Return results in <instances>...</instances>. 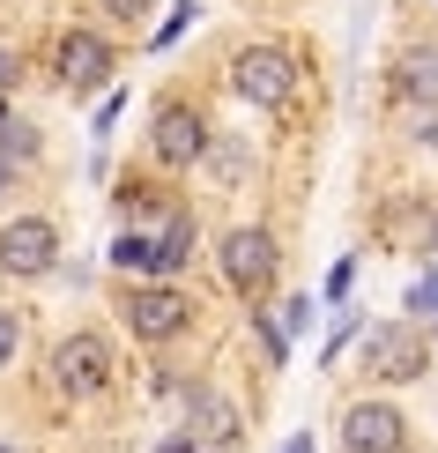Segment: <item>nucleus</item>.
Masks as SVG:
<instances>
[{
    "instance_id": "bb28decb",
    "label": "nucleus",
    "mask_w": 438,
    "mask_h": 453,
    "mask_svg": "<svg viewBox=\"0 0 438 453\" xmlns=\"http://www.w3.org/2000/svg\"><path fill=\"white\" fill-rule=\"evenodd\" d=\"M164 453H201V446L194 439H164Z\"/></svg>"
},
{
    "instance_id": "aec40b11",
    "label": "nucleus",
    "mask_w": 438,
    "mask_h": 453,
    "mask_svg": "<svg viewBox=\"0 0 438 453\" xmlns=\"http://www.w3.org/2000/svg\"><path fill=\"white\" fill-rule=\"evenodd\" d=\"M15 349H23V312H15V305H0V372L15 365Z\"/></svg>"
},
{
    "instance_id": "ddd939ff",
    "label": "nucleus",
    "mask_w": 438,
    "mask_h": 453,
    "mask_svg": "<svg viewBox=\"0 0 438 453\" xmlns=\"http://www.w3.org/2000/svg\"><path fill=\"white\" fill-rule=\"evenodd\" d=\"M208 172H216L223 186H245V179H253L260 172V164H253V149H245V142H223V134H208Z\"/></svg>"
},
{
    "instance_id": "2f4dec72",
    "label": "nucleus",
    "mask_w": 438,
    "mask_h": 453,
    "mask_svg": "<svg viewBox=\"0 0 438 453\" xmlns=\"http://www.w3.org/2000/svg\"><path fill=\"white\" fill-rule=\"evenodd\" d=\"M0 119H8V104H0Z\"/></svg>"
},
{
    "instance_id": "4be33fe9",
    "label": "nucleus",
    "mask_w": 438,
    "mask_h": 453,
    "mask_svg": "<svg viewBox=\"0 0 438 453\" xmlns=\"http://www.w3.org/2000/svg\"><path fill=\"white\" fill-rule=\"evenodd\" d=\"M350 290H357V253H342L327 268V297H350Z\"/></svg>"
},
{
    "instance_id": "1a4fd4ad",
    "label": "nucleus",
    "mask_w": 438,
    "mask_h": 453,
    "mask_svg": "<svg viewBox=\"0 0 438 453\" xmlns=\"http://www.w3.org/2000/svg\"><path fill=\"white\" fill-rule=\"evenodd\" d=\"M186 439H194L201 453H238L245 446L238 402H223L216 387H186Z\"/></svg>"
},
{
    "instance_id": "473e14b6",
    "label": "nucleus",
    "mask_w": 438,
    "mask_h": 453,
    "mask_svg": "<svg viewBox=\"0 0 438 453\" xmlns=\"http://www.w3.org/2000/svg\"><path fill=\"white\" fill-rule=\"evenodd\" d=\"M0 453H15V446H0Z\"/></svg>"
},
{
    "instance_id": "dca6fc26",
    "label": "nucleus",
    "mask_w": 438,
    "mask_h": 453,
    "mask_svg": "<svg viewBox=\"0 0 438 453\" xmlns=\"http://www.w3.org/2000/svg\"><path fill=\"white\" fill-rule=\"evenodd\" d=\"M253 334H260V349H268V365H275V372L290 365V334H282V319H275V312H253Z\"/></svg>"
},
{
    "instance_id": "f257e3e1",
    "label": "nucleus",
    "mask_w": 438,
    "mask_h": 453,
    "mask_svg": "<svg viewBox=\"0 0 438 453\" xmlns=\"http://www.w3.org/2000/svg\"><path fill=\"white\" fill-rule=\"evenodd\" d=\"M216 275H223V290L245 297V305H260V297L275 290V275H282V245L268 223H238V231H223L216 245Z\"/></svg>"
},
{
    "instance_id": "9b49d317",
    "label": "nucleus",
    "mask_w": 438,
    "mask_h": 453,
    "mask_svg": "<svg viewBox=\"0 0 438 453\" xmlns=\"http://www.w3.org/2000/svg\"><path fill=\"white\" fill-rule=\"evenodd\" d=\"M394 104L402 111H438V45H409L394 60Z\"/></svg>"
},
{
    "instance_id": "f8f14e48",
    "label": "nucleus",
    "mask_w": 438,
    "mask_h": 453,
    "mask_svg": "<svg viewBox=\"0 0 438 453\" xmlns=\"http://www.w3.org/2000/svg\"><path fill=\"white\" fill-rule=\"evenodd\" d=\"M149 245H157V282H171V275L186 268V260H194V216L171 209V216L157 223V238H149Z\"/></svg>"
},
{
    "instance_id": "4468645a",
    "label": "nucleus",
    "mask_w": 438,
    "mask_h": 453,
    "mask_svg": "<svg viewBox=\"0 0 438 453\" xmlns=\"http://www.w3.org/2000/svg\"><path fill=\"white\" fill-rule=\"evenodd\" d=\"M111 268H119V275H149V282H157V245H149L142 231H119V238H111Z\"/></svg>"
},
{
    "instance_id": "a878e982",
    "label": "nucleus",
    "mask_w": 438,
    "mask_h": 453,
    "mask_svg": "<svg viewBox=\"0 0 438 453\" xmlns=\"http://www.w3.org/2000/svg\"><path fill=\"white\" fill-rule=\"evenodd\" d=\"M8 89H15V52L0 45V97H8Z\"/></svg>"
},
{
    "instance_id": "5701e85b",
    "label": "nucleus",
    "mask_w": 438,
    "mask_h": 453,
    "mask_svg": "<svg viewBox=\"0 0 438 453\" xmlns=\"http://www.w3.org/2000/svg\"><path fill=\"white\" fill-rule=\"evenodd\" d=\"M402 127H409V142H438V111H402Z\"/></svg>"
},
{
    "instance_id": "7ed1b4c3",
    "label": "nucleus",
    "mask_w": 438,
    "mask_h": 453,
    "mask_svg": "<svg viewBox=\"0 0 438 453\" xmlns=\"http://www.w3.org/2000/svg\"><path fill=\"white\" fill-rule=\"evenodd\" d=\"M231 89L253 111H290L297 104V52L290 45H245L231 60Z\"/></svg>"
},
{
    "instance_id": "7c9ffc66",
    "label": "nucleus",
    "mask_w": 438,
    "mask_h": 453,
    "mask_svg": "<svg viewBox=\"0 0 438 453\" xmlns=\"http://www.w3.org/2000/svg\"><path fill=\"white\" fill-rule=\"evenodd\" d=\"M431 253H438V223H431Z\"/></svg>"
},
{
    "instance_id": "c756f323",
    "label": "nucleus",
    "mask_w": 438,
    "mask_h": 453,
    "mask_svg": "<svg viewBox=\"0 0 438 453\" xmlns=\"http://www.w3.org/2000/svg\"><path fill=\"white\" fill-rule=\"evenodd\" d=\"M431 349H438V319H431Z\"/></svg>"
},
{
    "instance_id": "2eb2a0df",
    "label": "nucleus",
    "mask_w": 438,
    "mask_h": 453,
    "mask_svg": "<svg viewBox=\"0 0 438 453\" xmlns=\"http://www.w3.org/2000/svg\"><path fill=\"white\" fill-rule=\"evenodd\" d=\"M37 157V134L23 119H0V164H15V172H23V164Z\"/></svg>"
},
{
    "instance_id": "412c9836",
    "label": "nucleus",
    "mask_w": 438,
    "mask_h": 453,
    "mask_svg": "<svg viewBox=\"0 0 438 453\" xmlns=\"http://www.w3.org/2000/svg\"><path fill=\"white\" fill-rule=\"evenodd\" d=\"M275 319H282V334H304V327H312V297H290V305H275Z\"/></svg>"
},
{
    "instance_id": "0eeeda50",
    "label": "nucleus",
    "mask_w": 438,
    "mask_h": 453,
    "mask_svg": "<svg viewBox=\"0 0 438 453\" xmlns=\"http://www.w3.org/2000/svg\"><path fill=\"white\" fill-rule=\"evenodd\" d=\"M111 67H119L111 37H97V30H60V45H52V74H60V89L89 97V89L111 82Z\"/></svg>"
},
{
    "instance_id": "a211bd4d",
    "label": "nucleus",
    "mask_w": 438,
    "mask_h": 453,
    "mask_svg": "<svg viewBox=\"0 0 438 453\" xmlns=\"http://www.w3.org/2000/svg\"><path fill=\"white\" fill-rule=\"evenodd\" d=\"M409 319L424 327V319H438V268L424 275V282H409Z\"/></svg>"
},
{
    "instance_id": "6ab92c4d",
    "label": "nucleus",
    "mask_w": 438,
    "mask_h": 453,
    "mask_svg": "<svg viewBox=\"0 0 438 453\" xmlns=\"http://www.w3.org/2000/svg\"><path fill=\"white\" fill-rule=\"evenodd\" d=\"M357 327H365V319H357V305H350V319H334V334H327V349H319V365H342V357H350V342H357Z\"/></svg>"
},
{
    "instance_id": "f3484780",
    "label": "nucleus",
    "mask_w": 438,
    "mask_h": 453,
    "mask_svg": "<svg viewBox=\"0 0 438 453\" xmlns=\"http://www.w3.org/2000/svg\"><path fill=\"white\" fill-rule=\"evenodd\" d=\"M186 23H194V0H171V23H157V30H149V45H157V52H171V45L186 37Z\"/></svg>"
},
{
    "instance_id": "6e6552de",
    "label": "nucleus",
    "mask_w": 438,
    "mask_h": 453,
    "mask_svg": "<svg viewBox=\"0 0 438 453\" xmlns=\"http://www.w3.org/2000/svg\"><path fill=\"white\" fill-rule=\"evenodd\" d=\"M52 260H60V223L52 216H15L8 231H0V268H8L15 282L52 275Z\"/></svg>"
},
{
    "instance_id": "f03ea898",
    "label": "nucleus",
    "mask_w": 438,
    "mask_h": 453,
    "mask_svg": "<svg viewBox=\"0 0 438 453\" xmlns=\"http://www.w3.org/2000/svg\"><path fill=\"white\" fill-rule=\"evenodd\" d=\"M111 380H119V365H111V342L97 327H74L52 342V387L67 402H97V394H111Z\"/></svg>"
},
{
    "instance_id": "423d86ee",
    "label": "nucleus",
    "mask_w": 438,
    "mask_h": 453,
    "mask_svg": "<svg viewBox=\"0 0 438 453\" xmlns=\"http://www.w3.org/2000/svg\"><path fill=\"white\" fill-rule=\"evenodd\" d=\"M149 157L164 164V172H186V164L208 157V119L186 97H164L157 119H149Z\"/></svg>"
},
{
    "instance_id": "c85d7f7f",
    "label": "nucleus",
    "mask_w": 438,
    "mask_h": 453,
    "mask_svg": "<svg viewBox=\"0 0 438 453\" xmlns=\"http://www.w3.org/2000/svg\"><path fill=\"white\" fill-rule=\"evenodd\" d=\"M290 453H312V439H304V431H297V439H290Z\"/></svg>"
},
{
    "instance_id": "9d476101",
    "label": "nucleus",
    "mask_w": 438,
    "mask_h": 453,
    "mask_svg": "<svg viewBox=\"0 0 438 453\" xmlns=\"http://www.w3.org/2000/svg\"><path fill=\"white\" fill-rule=\"evenodd\" d=\"M409 417L394 402H350L342 409V453H402Z\"/></svg>"
},
{
    "instance_id": "393cba45",
    "label": "nucleus",
    "mask_w": 438,
    "mask_h": 453,
    "mask_svg": "<svg viewBox=\"0 0 438 453\" xmlns=\"http://www.w3.org/2000/svg\"><path fill=\"white\" fill-rule=\"evenodd\" d=\"M119 111H127V97H119V89H111V97L97 104V134H111V127H119Z\"/></svg>"
},
{
    "instance_id": "b1692460",
    "label": "nucleus",
    "mask_w": 438,
    "mask_h": 453,
    "mask_svg": "<svg viewBox=\"0 0 438 453\" xmlns=\"http://www.w3.org/2000/svg\"><path fill=\"white\" fill-rule=\"evenodd\" d=\"M149 8H157V0H104V15H111V23H142Z\"/></svg>"
},
{
    "instance_id": "39448f33",
    "label": "nucleus",
    "mask_w": 438,
    "mask_h": 453,
    "mask_svg": "<svg viewBox=\"0 0 438 453\" xmlns=\"http://www.w3.org/2000/svg\"><path fill=\"white\" fill-rule=\"evenodd\" d=\"M431 372V334L416 327V319H387V327L365 334V380L379 387H409Z\"/></svg>"
},
{
    "instance_id": "cd10ccee",
    "label": "nucleus",
    "mask_w": 438,
    "mask_h": 453,
    "mask_svg": "<svg viewBox=\"0 0 438 453\" xmlns=\"http://www.w3.org/2000/svg\"><path fill=\"white\" fill-rule=\"evenodd\" d=\"M8 186H15V164H0V194H8Z\"/></svg>"
},
{
    "instance_id": "20e7f679",
    "label": "nucleus",
    "mask_w": 438,
    "mask_h": 453,
    "mask_svg": "<svg viewBox=\"0 0 438 453\" xmlns=\"http://www.w3.org/2000/svg\"><path fill=\"white\" fill-rule=\"evenodd\" d=\"M119 319H127V334L134 342H179L186 327H194V297L186 290H171V282H127L119 290Z\"/></svg>"
}]
</instances>
